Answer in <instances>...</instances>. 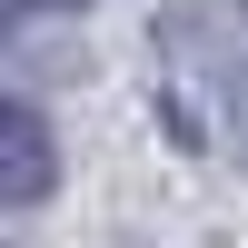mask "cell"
<instances>
[{"label":"cell","instance_id":"3","mask_svg":"<svg viewBox=\"0 0 248 248\" xmlns=\"http://www.w3.org/2000/svg\"><path fill=\"white\" fill-rule=\"evenodd\" d=\"M30 10H79V0H30Z\"/></svg>","mask_w":248,"mask_h":248},{"label":"cell","instance_id":"1","mask_svg":"<svg viewBox=\"0 0 248 248\" xmlns=\"http://www.w3.org/2000/svg\"><path fill=\"white\" fill-rule=\"evenodd\" d=\"M159 50H169V70L248 139V10L238 0H169V10H159Z\"/></svg>","mask_w":248,"mask_h":248},{"label":"cell","instance_id":"2","mask_svg":"<svg viewBox=\"0 0 248 248\" xmlns=\"http://www.w3.org/2000/svg\"><path fill=\"white\" fill-rule=\"evenodd\" d=\"M60 189V149L50 129H40V109H20V99H0V209H30V199Z\"/></svg>","mask_w":248,"mask_h":248}]
</instances>
